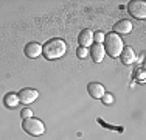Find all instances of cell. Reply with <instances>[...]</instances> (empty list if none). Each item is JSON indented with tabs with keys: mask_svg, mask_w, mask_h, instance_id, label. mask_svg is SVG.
<instances>
[{
	"mask_svg": "<svg viewBox=\"0 0 146 140\" xmlns=\"http://www.w3.org/2000/svg\"><path fill=\"white\" fill-rule=\"evenodd\" d=\"M67 51V45L62 39H50L42 45V55L48 61H53V59H59L62 55Z\"/></svg>",
	"mask_w": 146,
	"mask_h": 140,
	"instance_id": "6da1fadb",
	"label": "cell"
},
{
	"mask_svg": "<svg viewBox=\"0 0 146 140\" xmlns=\"http://www.w3.org/2000/svg\"><path fill=\"white\" fill-rule=\"evenodd\" d=\"M103 47H104V51H106L110 58H118V56L121 55V51H123L124 45H123V41H121V37L118 36V34L109 33L104 37Z\"/></svg>",
	"mask_w": 146,
	"mask_h": 140,
	"instance_id": "7a4b0ae2",
	"label": "cell"
},
{
	"mask_svg": "<svg viewBox=\"0 0 146 140\" xmlns=\"http://www.w3.org/2000/svg\"><path fill=\"white\" fill-rule=\"evenodd\" d=\"M22 129L25 132H28L30 135H34V137H37V135H42L45 132V126L40 120H37V118L34 117H30V118H23V123H22Z\"/></svg>",
	"mask_w": 146,
	"mask_h": 140,
	"instance_id": "3957f363",
	"label": "cell"
},
{
	"mask_svg": "<svg viewBox=\"0 0 146 140\" xmlns=\"http://www.w3.org/2000/svg\"><path fill=\"white\" fill-rule=\"evenodd\" d=\"M127 13L134 19H145L146 17V3L141 0H132L127 3Z\"/></svg>",
	"mask_w": 146,
	"mask_h": 140,
	"instance_id": "277c9868",
	"label": "cell"
},
{
	"mask_svg": "<svg viewBox=\"0 0 146 140\" xmlns=\"http://www.w3.org/2000/svg\"><path fill=\"white\" fill-rule=\"evenodd\" d=\"M17 97H19V101L23 104H30L33 103L34 100H37V97H39V92L34 89H22L19 93H17Z\"/></svg>",
	"mask_w": 146,
	"mask_h": 140,
	"instance_id": "5b68a950",
	"label": "cell"
},
{
	"mask_svg": "<svg viewBox=\"0 0 146 140\" xmlns=\"http://www.w3.org/2000/svg\"><path fill=\"white\" fill-rule=\"evenodd\" d=\"M78 42H79V47H92L93 45V31L92 30H82L78 36Z\"/></svg>",
	"mask_w": 146,
	"mask_h": 140,
	"instance_id": "8992f818",
	"label": "cell"
},
{
	"mask_svg": "<svg viewBox=\"0 0 146 140\" xmlns=\"http://www.w3.org/2000/svg\"><path fill=\"white\" fill-rule=\"evenodd\" d=\"M87 92H89V95L92 98L100 100V98H103V95L106 93V90H104V86H103V84H100V83H89Z\"/></svg>",
	"mask_w": 146,
	"mask_h": 140,
	"instance_id": "52a82bcc",
	"label": "cell"
},
{
	"mask_svg": "<svg viewBox=\"0 0 146 140\" xmlns=\"http://www.w3.org/2000/svg\"><path fill=\"white\" fill-rule=\"evenodd\" d=\"M23 51H25V56L34 59L39 55H42V45H40L39 42H30V44L25 45V50Z\"/></svg>",
	"mask_w": 146,
	"mask_h": 140,
	"instance_id": "ba28073f",
	"label": "cell"
},
{
	"mask_svg": "<svg viewBox=\"0 0 146 140\" xmlns=\"http://www.w3.org/2000/svg\"><path fill=\"white\" fill-rule=\"evenodd\" d=\"M120 59L124 65H131L137 61V56H135V51L132 50V47H124L120 55Z\"/></svg>",
	"mask_w": 146,
	"mask_h": 140,
	"instance_id": "9c48e42d",
	"label": "cell"
},
{
	"mask_svg": "<svg viewBox=\"0 0 146 140\" xmlns=\"http://www.w3.org/2000/svg\"><path fill=\"white\" fill-rule=\"evenodd\" d=\"M112 30H113L115 34H127V33L132 31V23L129 22V20H126V19H121V20H118L115 25H113Z\"/></svg>",
	"mask_w": 146,
	"mask_h": 140,
	"instance_id": "30bf717a",
	"label": "cell"
},
{
	"mask_svg": "<svg viewBox=\"0 0 146 140\" xmlns=\"http://www.w3.org/2000/svg\"><path fill=\"white\" fill-rule=\"evenodd\" d=\"M89 55L92 56V59L95 62H101L103 59H104V55H106L103 44H93L92 47H90V53Z\"/></svg>",
	"mask_w": 146,
	"mask_h": 140,
	"instance_id": "8fae6325",
	"label": "cell"
},
{
	"mask_svg": "<svg viewBox=\"0 0 146 140\" xmlns=\"http://www.w3.org/2000/svg\"><path fill=\"white\" fill-rule=\"evenodd\" d=\"M3 103H5V106L6 107H9V109H14L16 106H19V97H17V93H13V92H9V93H6L5 98H3Z\"/></svg>",
	"mask_w": 146,
	"mask_h": 140,
	"instance_id": "7c38bea8",
	"label": "cell"
},
{
	"mask_svg": "<svg viewBox=\"0 0 146 140\" xmlns=\"http://www.w3.org/2000/svg\"><path fill=\"white\" fill-rule=\"evenodd\" d=\"M104 37H106V34H104L103 31H96V33H93V42H95V44H103Z\"/></svg>",
	"mask_w": 146,
	"mask_h": 140,
	"instance_id": "4fadbf2b",
	"label": "cell"
},
{
	"mask_svg": "<svg viewBox=\"0 0 146 140\" xmlns=\"http://www.w3.org/2000/svg\"><path fill=\"white\" fill-rule=\"evenodd\" d=\"M76 55H78V58L84 59V58H87L89 51H87V48H86V47H79L78 50H76Z\"/></svg>",
	"mask_w": 146,
	"mask_h": 140,
	"instance_id": "5bb4252c",
	"label": "cell"
},
{
	"mask_svg": "<svg viewBox=\"0 0 146 140\" xmlns=\"http://www.w3.org/2000/svg\"><path fill=\"white\" fill-rule=\"evenodd\" d=\"M101 100H103L104 104H112V103H113V97L110 95V93H104Z\"/></svg>",
	"mask_w": 146,
	"mask_h": 140,
	"instance_id": "9a60e30c",
	"label": "cell"
},
{
	"mask_svg": "<svg viewBox=\"0 0 146 140\" xmlns=\"http://www.w3.org/2000/svg\"><path fill=\"white\" fill-rule=\"evenodd\" d=\"M20 115H22V118H30V117H33V111L31 109H22Z\"/></svg>",
	"mask_w": 146,
	"mask_h": 140,
	"instance_id": "2e32d148",
	"label": "cell"
}]
</instances>
